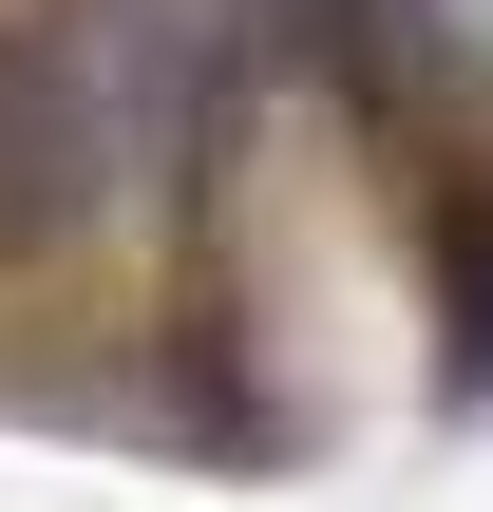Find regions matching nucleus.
Segmentation results:
<instances>
[{
  "label": "nucleus",
  "mask_w": 493,
  "mask_h": 512,
  "mask_svg": "<svg viewBox=\"0 0 493 512\" xmlns=\"http://www.w3.org/2000/svg\"><path fill=\"white\" fill-rule=\"evenodd\" d=\"M133 171V133H114V95H95V38H76V0H38V19H0V247H57V228H95V190Z\"/></svg>",
  "instance_id": "nucleus-1"
}]
</instances>
